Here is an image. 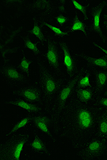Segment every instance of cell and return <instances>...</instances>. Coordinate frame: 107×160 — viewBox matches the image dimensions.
<instances>
[{"instance_id": "4fadbf2b", "label": "cell", "mask_w": 107, "mask_h": 160, "mask_svg": "<svg viewBox=\"0 0 107 160\" xmlns=\"http://www.w3.org/2000/svg\"><path fill=\"white\" fill-rule=\"evenodd\" d=\"M96 89L99 91H101L105 88L107 82V72L99 71L96 74Z\"/></svg>"}, {"instance_id": "d6986e66", "label": "cell", "mask_w": 107, "mask_h": 160, "mask_svg": "<svg viewBox=\"0 0 107 160\" xmlns=\"http://www.w3.org/2000/svg\"><path fill=\"white\" fill-rule=\"evenodd\" d=\"M98 130L100 135L107 138V114L103 116L99 120Z\"/></svg>"}, {"instance_id": "8992f818", "label": "cell", "mask_w": 107, "mask_h": 160, "mask_svg": "<svg viewBox=\"0 0 107 160\" xmlns=\"http://www.w3.org/2000/svg\"><path fill=\"white\" fill-rule=\"evenodd\" d=\"M34 124L39 129L52 138V136L49 130V127L51 123V120L46 116H38L33 117L32 121Z\"/></svg>"}, {"instance_id": "7402d4cb", "label": "cell", "mask_w": 107, "mask_h": 160, "mask_svg": "<svg viewBox=\"0 0 107 160\" xmlns=\"http://www.w3.org/2000/svg\"><path fill=\"white\" fill-rule=\"evenodd\" d=\"M31 33L35 35L41 42H43L45 40L41 28L36 22L34 24L32 29L31 30Z\"/></svg>"}, {"instance_id": "277c9868", "label": "cell", "mask_w": 107, "mask_h": 160, "mask_svg": "<svg viewBox=\"0 0 107 160\" xmlns=\"http://www.w3.org/2000/svg\"><path fill=\"white\" fill-rule=\"evenodd\" d=\"M43 79L45 94L48 96L54 94L58 88V84L56 80L45 71L43 72Z\"/></svg>"}, {"instance_id": "f546056e", "label": "cell", "mask_w": 107, "mask_h": 160, "mask_svg": "<svg viewBox=\"0 0 107 160\" xmlns=\"http://www.w3.org/2000/svg\"><path fill=\"white\" fill-rule=\"evenodd\" d=\"M105 95H107V90H106V91L105 92Z\"/></svg>"}, {"instance_id": "8fae6325", "label": "cell", "mask_w": 107, "mask_h": 160, "mask_svg": "<svg viewBox=\"0 0 107 160\" xmlns=\"http://www.w3.org/2000/svg\"><path fill=\"white\" fill-rule=\"evenodd\" d=\"M61 47L64 54V62L68 73L71 75L74 69V62L68 47L66 43H61Z\"/></svg>"}, {"instance_id": "484cf974", "label": "cell", "mask_w": 107, "mask_h": 160, "mask_svg": "<svg viewBox=\"0 0 107 160\" xmlns=\"http://www.w3.org/2000/svg\"><path fill=\"white\" fill-rule=\"evenodd\" d=\"M56 20L60 25H63L67 22V18L62 15H59L56 18Z\"/></svg>"}, {"instance_id": "ba28073f", "label": "cell", "mask_w": 107, "mask_h": 160, "mask_svg": "<svg viewBox=\"0 0 107 160\" xmlns=\"http://www.w3.org/2000/svg\"><path fill=\"white\" fill-rule=\"evenodd\" d=\"M17 94L30 102H38L41 98L40 92L37 89L30 88L19 90L17 92Z\"/></svg>"}, {"instance_id": "e0dca14e", "label": "cell", "mask_w": 107, "mask_h": 160, "mask_svg": "<svg viewBox=\"0 0 107 160\" xmlns=\"http://www.w3.org/2000/svg\"><path fill=\"white\" fill-rule=\"evenodd\" d=\"M78 98L83 102H87L92 99L93 92L90 89L79 88L77 90Z\"/></svg>"}, {"instance_id": "52a82bcc", "label": "cell", "mask_w": 107, "mask_h": 160, "mask_svg": "<svg viewBox=\"0 0 107 160\" xmlns=\"http://www.w3.org/2000/svg\"><path fill=\"white\" fill-rule=\"evenodd\" d=\"M46 57L50 65L54 68H58V53L56 45L53 42H50L48 43Z\"/></svg>"}, {"instance_id": "83f0119b", "label": "cell", "mask_w": 107, "mask_h": 160, "mask_svg": "<svg viewBox=\"0 0 107 160\" xmlns=\"http://www.w3.org/2000/svg\"><path fill=\"white\" fill-rule=\"evenodd\" d=\"M93 44L95 46V47H97V48L100 49L103 52L106 54L107 55V50L103 48L102 47H101L100 45H99L97 43H96L95 42H92L91 43Z\"/></svg>"}, {"instance_id": "d4e9b609", "label": "cell", "mask_w": 107, "mask_h": 160, "mask_svg": "<svg viewBox=\"0 0 107 160\" xmlns=\"http://www.w3.org/2000/svg\"><path fill=\"white\" fill-rule=\"evenodd\" d=\"M43 24L53 31L57 35L63 37V36H67L69 34L68 32H64V31H62L59 28L54 27V26L46 22H44Z\"/></svg>"}, {"instance_id": "3957f363", "label": "cell", "mask_w": 107, "mask_h": 160, "mask_svg": "<svg viewBox=\"0 0 107 160\" xmlns=\"http://www.w3.org/2000/svg\"><path fill=\"white\" fill-rule=\"evenodd\" d=\"M78 125L82 130H87L93 124L94 120L92 113L86 109H81L77 115Z\"/></svg>"}, {"instance_id": "ffe728a7", "label": "cell", "mask_w": 107, "mask_h": 160, "mask_svg": "<svg viewBox=\"0 0 107 160\" xmlns=\"http://www.w3.org/2000/svg\"><path fill=\"white\" fill-rule=\"evenodd\" d=\"M31 64V61L28 60L25 55H23L19 64V67L22 71L28 75L29 74Z\"/></svg>"}, {"instance_id": "7a4b0ae2", "label": "cell", "mask_w": 107, "mask_h": 160, "mask_svg": "<svg viewBox=\"0 0 107 160\" xmlns=\"http://www.w3.org/2000/svg\"><path fill=\"white\" fill-rule=\"evenodd\" d=\"M107 3V2L105 1H102L98 4L92 7L90 12L93 19L91 29L95 34L102 38H105V36L100 27V17L102 12L106 6Z\"/></svg>"}, {"instance_id": "ac0fdd59", "label": "cell", "mask_w": 107, "mask_h": 160, "mask_svg": "<svg viewBox=\"0 0 107 160\" xmlns=\"http://www.w3.org/2000/svg\"><path fill=\"white\" fill-rule=\"evenodd\" d=\"M72 32H75L76 31H80L85 35H87V28L84 23L81 21L78 15L76 14L73 18V22L71 28Z\"/></svg>"}, {"instance_id": "603a6c76", "label": "cell", "mask_w": 107, "mask_h": 160, "mask_svg": "<svg viewBox=\"0 0 107 160\" xmlns=\"http://www.w3.org/2000/svg\"><path fill=\"white\" fill-rule=\"evenodd\" d=\"M72 3L76 9L79 10L83 15V18L86 21H88L89 18L87 14V8L85 6L80 4L78 2L72 0Z\"/></svg>"}, {"instance_id": "5bb4252c", "label": "cell", "mask_w": 107, "mask_h": 160, "mask_svg": "<svg viewBox=\"0 0 107 160\" xmlns=\"http://www.w3.org/2000/svg\"><path fill=\"white\" fill-rule=\"evenodd\" d=\"M83 58L87 62L93 66L107 68V58L104 57L97 58L86 55Z\"/></svg>"}, {"instance_id": "30bf717a", "label": "cell", "mask_w": 107, "mask_h": 160, "mask_svg": "<svg viewBox=\"0 0 107 160\" xmlns=\"http://www.w3.org/2000/svg\"><path fill=\"white\" fill-rule=\"evenodd\" d=\"M104 148V144L102 141L95 140L90 142L86 149V155L93 157L98 155L102 151Z\"/></svg>"}, {"instance_id": "9a60e30c", "label": "cell", "mask_w": 107, "mask_h": 160, "mask_svg": "<svg viewBox=\"0 0 107 160\" xmlns=\"http://www.w3.org/2000/svg\"><path fill=\"white\" fill-rule=\"evenodd\" d=\"M33 117H28L23 118L21 120L13 127L9 131L6 135V136L8 137L14 134L20 129L25 127L28 124L32 121Z\"/></svg>"}, {"instance_id": "9c48e42d", "label": "cell", "mask_w": 107, "mask_h": 160, "mask_svg": "<svg viewBox=\"0 0 107 160\" xmlns=\"http://www.w3.org/2000/svg\"><path fill=\"white\" fill-rule=\"evenodd\" d=\"M78 78L72 80L67 86L62 89L59 95V103L61 108L64 107L67 100L71 94L73 89L78 82Z\"/></svg>"}, {"instance_id": "f1b7e54d", "label": "cell", "mask_w": 107, "mask_h": 160, "mask_svg": "<svg viewBox=\"0 0 107 160\" xmlns=\"http://www.w3.org/2000/svg\"><path fill=\"white\" fill-rule=\"evenodd\" d=\"M103 23L104 29L107 32V14H104Z\"/></svg>"}, {"instance_id": "4316f807", "label": "cell", "mask_w": 107, "mask_h": 160, "mask_svg": "<svg viewBox=\"0 0 107 160\" xmlns=\"http://www.w3.org/2000/svg\"><path fill=\"white\" fill-rule=\"evenodd\" d=\"M99 103L103 106L107 107V97L101 98L99 100Z\"/></svg>"}, {"instance_id": "cb8c5ba5", "label": "cell", "mask_w": 107, "mask_h": 160, "mask_svg": "<svg viewBox=\"0 0 107 160\" xmlns=\"http://www.w3.org/2000/svg\"><path fill=\"white\" fill-rule=\"evenodd\" d=\"M78 86L79 88H84L87 87H91L90 82V74H87L86 75L80 79L78 82Z\"/></svg>"}, {"instance_id": "6da1fadb", "label": "cell", "mask_w": 107, "mask_h": 160, "mask_svg": "<svg viewBox=\"0 0 107 160\" xmlns=\"http://www.w3.org/2000/svg\"><path fill=\"white\" fill-rule=\"evenodd\" d=\"M30 138L29 134L22 133L7 142L1 148V159L20 160L23 148Z\"/></svg>"}, {"instance_id": "2e32d148", "label": "cell", "mask_w": 107, "mask_h": 160, "mask_svg": "<svg viewBox=\"0 0 107 160\" xmlns=\"http://www.w3.org/2000/svg\"><path fill=\"white\" fill-rule=\"evenodd\" d=\"M31 148L36 152L44 153L47 151L46 146L44 142L38 136L34 139L30 144Z\"/></svg>"}, {"instance_id": "44dd1931", "label": "cell", "mask_w": 107, "mask_h": 160, "mask_svg": "<svg viewBox=\"0 0 107 160\" xmlns=\"http://www.w3.org/2000/svg\"><path fill=\"white\" fill-rule=\"evenodd\" d=\"M24 45L25 47L30 50L35 55H38L40 53V51L36 43H34L29 38H26L24 40Z\"/></svg>"}, {"instance_id": "7c38bea8", "label": "cell", "mask_w": 107, "mask_h": 160, "mask_svg": "<svg viewBox=\"0 0 107 160\" xmlns=\"http://www.w3.org/2000/svg\"><path fill=\"white\" fill-rule=\"evenodd\" d=\"M3 73L8 79L13 81L20 82L24 80V77L16 69L11 66L5 68L3 70Z\"/></svg>"}, {"instance_id": "5b68a950", "label": "cell", "mask_w": 107, "mask_h": 160, "mask_svg": "<svg viewBox=\"0 0 107 160\" xmlns=\"http://www.w3.org/2000/svg\"><path fill=\"white\" fill-rule=\"evenodd\" d=\"M3 104L15 106L30 112H36L41 111V108L38 106L28 103L25 101L20 99H15L6 101Z\"/></svg>"}]
</instances>
